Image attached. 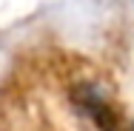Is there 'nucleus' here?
<instances>
[{"label":"nucleus","mask_w":134,"mask_h":131,"mask_svg":"<svg viewBox=\"0 0 134 131\" xmlns=\"http://www.w3.org/2000/svg\"><path fill=\"white\" fill-rule=\"evenodd\" d=\"M71 103L74 108L86 114L97 131H120V120L114 114V108L108 105V100L97 91V88H88V86H80L71 91Z\"/></svg>","instance_id":"1"}]
</instances>
